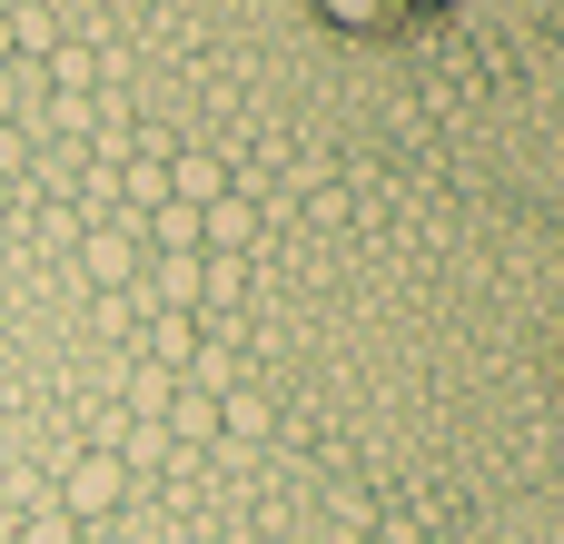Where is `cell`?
Segmentation results:
<instances>
[{
  "mask_svg": "<svg viewBox=\"0 0 564 544\" xmlns=\"http://www.w3.org/2000/svg\"><path fill=\"white\" fill-rule=\"evenodd\" d=\"M119 486H129V466H119L109 446H99V456H79V466H69V515H109V505H119Z\"/></svg>",
  "mask_w": 564,
  "mask_h": 544,
  "instance_id": "obj_1",
  "label": "cell"
},
{
  "mask_svg": "<svg viewBox=\"0 0 564 544\" xmlns=\"http://www.w3.org/2000/svg\"><path fill=\"white\" fill-rule=\"evenodd\" d=\"M208 297V248H159V307H198Z\"/></svg>",
  "mask_w": 564,
  "mask_h": 544,
  "instance_id": "obj_2",
  "label": "cell"
},
{
  "mask_svg": "<svg viewBox=\"0 0 564 544\" xmlns=\"http://www.w3.org/2000/svg\"><path fill=\"white\" fill-rule=\"evenodd\" d=\"M129 268H139L129 228H89V278H99V297H119V287H129Z\"/></svg>",
  "mask_w": 564,
  "mask_h": 544,
  "instance_id": "obj_3",
  "label": "cell"
},
{
  "mask_svg": "<svg viewBox=\"0 0 564 544\" xmlns=\"http://www.w3.org/2000/svg\"><path fill=\"white\" fill-rule=\"evenodd\" d=\"M159 198H178V208H208V198H228V178H218V159H178Z\"/></svg>",
  "mask_w": 564,
  "mask_h": 544,
  "instance_id": "obj_4",
  "label": "cell"
},
{
  "mask_svg": "<svg viewBox=\"0 0 564 544\" xmlns=\"http://www.w3.org/2000/svg\"><path fill=\"white\" fill-rule=\"evenodd\" d=\"M149 347H159V367H178V357H198V327H188L178 307H159V327H149Z\"/></svg>",
  "mask_w": 564,
  "mask_h": 544,
  "instance_id": "obj_5",
  "label": "cell"
},
{
  "mask_svg": "<svg viewBox=\"0 0 564 544\" xmlns=\"http://www.w3.org/2000/svg\"><path fill=\"white\" fill-rule=\"evenodd\" d=\"M159 406H169V377H159V367H149V377H139V387H129V416H149V426H159Z\"/></svg>",
  "mask_w": 564,
  "mask_h": 544,
  "instance_id": "obj_6",
  "label": "cell"
},
{
  "mask_svg": "<svg viewBox=\"0 0 564 544\" xmlns=\"http://www.w3.org/2000/svg\"><path fill=\"white\" fill-rule=\"evenodd\" d=\"M10 50H20V20H10V0H0V69H10Z\"/></svg>",
  "mask_w": 564,
  "mask_h": 544,
  "instance_id": "obj_7",
  "label": "cell"
},
{
  "mask_svg": "<svg viewBox=\"0 0 564 544\" xmlns=\"http://www.w3.org/2000/svg\"><path fill=\"white\" fill-rule=\"evenodd\" d=\"M10 109H20V79H10V69H0V119H10Z\"/></svg>",
  "mask_w": 564,
  "mask_h": 544,
  "instance_id": "obj_8",
  "label": "cell"
},
{
  "mask_svg": "<svg viewBox=\"0 0 564 544\" xmlns=\"http://www.w3.org/2000/svg\"><path fill=\"white\" fill-rule=\"evenodd\" d=\"M0 159H10V119H0Z\"/></svg>",
  "mask_w": 564,
  "mask_h": 544,
  "instance_id": "obj_9",
  "label": "cell"
}]
</instances>
